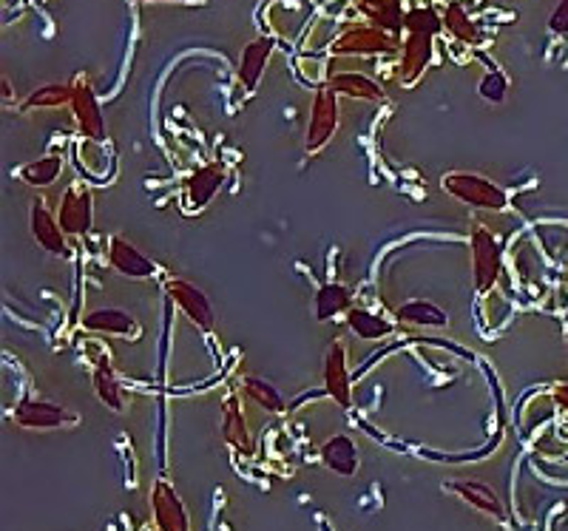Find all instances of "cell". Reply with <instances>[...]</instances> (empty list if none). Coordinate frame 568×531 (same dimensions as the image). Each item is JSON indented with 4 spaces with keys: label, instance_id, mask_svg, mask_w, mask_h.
I'll use <instances>...</instances> for the list:
<instances>
[{
    "label": "cell",
    "instance_id": "30",
    "mask_svg": "<svg viewBox=\"0 0 568 531\" xmlns=\"http://www.w3.org/2000/svg\"><path fill=\"white\" fill-rule=\"evenodd\" d=\"M506 91H509V77L503 74V71H486L483 74V80H480L478 86V94L483 100H489V103H503L506 100Z\"/></svg>",
    "mask_w": 568,
    "mask_h": 531
},
{
    "label": "cell",
    "instance_id": "7",
    "mask_svg": "<svg viewBox=\"0 0 568 531\" xmlns=\"http://www.w3.org/2000/svg\"><path fill=\"white\" fill-rule=\"evenodd\" d=\"M74 94H71V114H74V125L86 140L103 142L106 140V117L103 108L97 103V94L91 89L86 77H77L74 83Z\"/></svg>",
    "mask_w": 568,
    "mask_h": 531
},
{
    "label": "cell",
    "instance_id": "9",
    "mask_svg": "<svg viewBox=\"0 0 568 531\" xmlns=\"http://www.w3.org/2000/svg\"><path fill=\"white\" fill-rule=\"evenodd\" d=\"M12 421L20 429H60V426L77 424V415L63 404H54L46 398H23L18 407L12 409Z\"/></svg>",
    "mask_w": 568,
    "mask_h": 531
},
{
    "label": "cell",
    "instance_id": "4",
    "mask_svg": "<svg viewBox=\"0 0 568 531\" xmlns=\"http://www.w3.org/2000/svg\"><path fill=\"white\" fill-rule=\"evenodd\" d=\"M338 128V94L330 86H321L310 106V120H307V134H304V148L307 154H319L327 142L336 137Z\"/></svg>",
    "mask_w": 568,
    "mask_h": 531
},
{
    "label": "cell",
    "instance_id": "21",
    "mask_svg": "<svg viewBox=\"0 0 568 531\" xmlns=\"http://www.w3.org/2000/svg\"><path fill=\"white\" fill-rule=\"evenodd\" d=\"M222 438L231 443L236 452H245V455L253 452L248 421H245V412H242V404L236 395L225 398V407H222Z\"/></svg>",
    "mask_w": 568,
    "mask_h": 531
},
{
    "label": "cell",
    "instance_id": "32",
    "mask_svg": "<svg viewBox=\"0 0 568 531\" xmlns=\"http://www.w3.org/2000/svg\"><path fill=\"white\" fill-rule=\"evenodd\" d=\"M551 35H568V0H560L549 18Z\"/></svg>",
    "mask_w": 568,
    "mask_h": 531
},
{
    "label": "cell",
    "instance_id": "24",
    "mask_svg": "<svg viewBox=\"0 0 568 531\" xmlns=\"http://www.w3.org/2000/svg\"><path fill=\"white\" fill-rule=\"evenodd\" d=\"M313 304H316V319L330 321L353 307V293L338 282L321 284L319 290H316V301Z\"/></svg>",
    "mask_w": 568,
    "mask_h": 531
},
{
    "label": "cell",
    "instance_id": "15",
    "mask_svg": "<svg viewBox=\"0 0 568 531\" xmlns=\"http://www.w3.org/2000/svg\"><path fill=\"white\" fill-rule=\"evenodd\" d=\"M83 327L89 333H100V336H140V321L134 319L131 313L120 310V307H97V310H91V313L83 316Z\"/></svg>",
    "mask_w": 568,
    "mask_h": 531
},
{
    "label": "cell",
    "instance_id": "11",
    "mask_svg": "<svg viewBox=\"0 0 568 531\" xmlns=\"http://www.w3.org/2000/svg\"><path fill=\"white\" fill-rule=\"evenodd\" d=\"M91 353V387H94V395L100 398V404H106L108 409H114V412H123L125 409V392H123V384H120V378H117V372L111 367V358L108 353L103 350H94L89 347Z\"/></svg>",
    "mask_w": 568,
    "mask_h": 531
},
{
    "label": "cell",
    "instance_id": "8",
    "mask_svg": "<svg viewBox=\"0 0 568 531\" xmlns=\"http://www.w3.org/2000/svg\"><path fill=\"white\" fill-rule=\"evenodd\" d=\"M57 219L63 225V231L69 236H86L94 225V196L91 191L77 179L60 196L57 205Z\"/></svg>",
    "mask_w": 568,
    "mask_h": 531
},
{
    "label": "cell",
    "instance_id": "31",
    "mask_svg": "<svg viewBox=\"0 0 568 531\" xmlns=\"http://www.w3.org/2000/svg\"><path fill=\"white\" fill-rule=\"evenodd\" d=\"M404 29L409 32H429V35H438L444 29V18L435 15L432 9H412L407 18H404Z\"/></svg>",
    "mask_w": 568,
    "mask_h": 531
},
{
    "label": "cell",
    "instance_id": "14",
    "mask_svg": "<svg viewBox=\"0 0 568 531\" xmlns=\"http://www.w3.org/2000/svg\"><path fill=\"white\" fill-rule=\"evenodd\" d=\"M225 182H228V168H225L222 162H205V165H199L194 174L188 177V185H185L188 208L202 211L213 196L225 188Z\"/></svg>",
    "mask_w": 568,
    "mask_h": 531
},
{
    "label": "cell",
    "instance_id": "35",
    "mask_svg": "<svg viewBox=\"0 0 568 531\" xmlns=\"http://www.w3.org/2000/svg\"><path fill=\"white\" fill-rule=\"evenodd\" d=\"M566 347H568V330H566Z\"/></svg>",
    "mask_w": 568,
    "mask_h": 531
},
{
    "label": "cell",
    "instance_id": "13",
    "mask_svg": "<svg viewBox=\"0 0 568 531\" xmlns=\"http://www.w3.org/2000/svg\"><path fill=\"white\" fill-rule=\"evenodd\" d=\"M151 506H154V523L160 531H191L188 512L179 500L177 489L168 480H157L151 492Z\"/></svg>",
    "mask_w": 568,
    "mask_h": 531
},
{
    "label": "cell",
    "instance_id": "27",
    "mask_svg": "<svg viewBox=\"0 0 568 531\" xmlns=\"http://www.w3.org/2000/svg\"><path fill=\"white\" fill-rule=\"evenodd\" d=\"M242 395L253 401L256 407H262L265 412H284V398L282 392L276 390L270 381L265 378H256V375H248L242 381Z\"/></svg>",
    "mask_w": 568,
    "mask_h": 531
},
{
    "label": "cell",
    "instance_id": "20",
    "mask_svg": "<svg viewBox=\"0 0 568 531\" xmlns=\"http://www.w3.org/2000/svg\"><path fill=\"white\" fill-rule=\"evenodd\" d=\"M449 492H455V495L466 500L472 509H478L483 514H492L497 520H503L506 514H503V503H500V497L492 486H486V483H480V480H452L449 483Z\"/></svg>",
    "mask_w": 568,
    "mask_h": 531
},
{
    "label": "cell",
    "instance_id": "26",
    "mask_svg": "<svg viewBox=\"0 0 568 531\" xmlns=\"http://www.w3.org/2000/svg\"><path fill=\"white\" fill-rule=\"evenodd\" d=\"M355 3L373 20V26H381L387 32H398L404 26L407 15H401V0H355Z\"/></svg>",
    "mask_w": 568,
    "mask_h": 531
},
{
    "label": "cell",
    "instance_id": "16",
    "mask_svg": "<svg viewBox=\"0 0 568 531\" xmlns=\"http://www.w3.org/2000/svg\"><path fill=\"white\" fill-rule=\"evenodd\" d=\"M273 49H276V40H273V37H256V40H250L248 46L242 49V60H239V69H236L242 89L253 91L259 86L267 63H270V57H273Z\"/></svg>",
    "mask_w": 568,
    "mask_h": 531
},
{
    "label": "cell",
    "instance_id": "33",
    "mask_svg": "<svg viewBox=\"0 0 568 531\" xmlns=\"http://www.w3.org/2000/svg\"><path fill=\"white\" fill-rule=\"evenodd\" d=\"M551 401L557 404L560 409H566L568 412V384H554V390H551Z\"/></svg>",
    "mask_w": 568,
    "mask_h": 531
},
{
    "label": "cell",
    "instance_id": "28",
    "mask_svg": "<svg viewBox=\"0 0 568 531\" xmlns=\"http://www.w3.org/2000/svg\"><path fill=\"white\" fill-rule=\"evenodd\" d=\"M71 94H74V86H71V83H46V86H40V89L32 91V94L23 100V111L71 106Z\"/></svg>",
    "mask_w": 568,
    "mask_h": 531
},
{
    "label": "cell",
    "instance_id": "10",
    "mask_svg": "<svg viewBox=\"0 0 568 531\" xmlns=\"http://www.w3.org/2000/svg\"><path fill=\"white\" fill-rule=\"evenodd\" d=\"M333 54H387L395 52V40L381 26H353L336 37Z\"/></svg>",
    "mask_w": 568,
    "mask_h": 531
},
{
    "label": "cell",
    "instance_id": "3",
    "mask_svg": "<svg viewBox=\"0 0 568 531\" xmlns=\"http://www.w3.org/2000/svg\"><path fill=\"white\" fill-rule=\"evenodd\" d=\"M165 296L177 304L179 313L191 321L196 330L213 333V327H216V310H213L211 299L205 296L202 287H196V284L188 282V279H177V276H174V279L165 282Z\"/></svg>",
    "mask_w": 568,
    "mask_h": 531
},
{
    "label": "cell",
    "instance_id": "12",
    "mask_svg": "<svg viewBox=\"0 0 568 531\" xmlns=\"http://www.w3.org/2000/svg\"><path fill=\"white\" fill-rule=\"evenodd\" d=\"M108 265L125 279H151V276H157V265L120 233L111 236V242H108Z\"/></svg>",
    "mask_w": 568,
    "mask_h": 531
},
{
    "label": "cell",
    "instance_id": "34",
    "mask_svg": "<svg viewBox=\"0 0 568 531\" xmlns=\"http://www.w3.org/2000/svg\"><path fill=\"white\" fill-rule=\"evenodd\" d=\"M137 3H185V0H137Z\"/></svg>",
    "mask_w": 568,
    "mask_h": 531
},
{
    "label": "cell",
    "instance_id": "1",
    "mask_svg": "<svg viewBox=\"0 0 568 531\" xmlns=\"http://www.w3.org/2000/svg\"><path fill=\"white\" fill-rule=\"evenodd\" d=\"M441 188L461 205L478 208V211L497 213L509 208V194L495 179L475 174V171H449L441 177Z\"/></svg>",
    "mask_w": 568,
    "mask_h": 531
},
{
    "label": "cell",
    "instance_id": "29",
    "mask_svg": "<svg viewBox=\"0 0 568 531\" xmlns=\"http://www.w3.org/2000/svg\"><path fill=\"white\" fill-rule=\"evenodd\" d=\"M444 29L452 37L463 40V43H480L478 26H475L472 18L466 15V9H463L461 3H452V6L444 12Z\"/></svg>",
    "mask_w": 568,
    "mask_h": 531
},
{
    "label": "cell",
    "instance_id": "25",
    "mask_svg": "<svg viewBox=\"0 0 568 531\" xmlns=\"http://www.w3.org/2000/svg\"><path fill=\"white\" fill-rule=\"evenodd\" d=\"M60 174H63V157L60 154H46L40 160L26 162L18 171L20 182H26L29 188H37V191L54 185L60 179Z\"/></svg>",
    "mask_w": 568,
    "mask_h": 531
},
{
    "label": "cell",
    "instance_id": "17",
    "mask_svg": "<svg viewBox=\"0 0 568 531\" xmlns=\"http://www.w3.org/2000/svg\"><path fill=\"white\" fill-rule=\"evenodd\" d=\"M321 463L330 469V472H336L341 478H353L355 472H358V443L350 438V435H333V438H327V441L321 443Z\"/></svg>",
    "mask_w": 568,
    "mask_h": 531
},
{
    "label": "cell",
    "instance_id": "19",
    "mask_svg": "<svg viewBox=\"0 0 568 531\" xmlns=\"http://www.w3.org/2000/svg\"><path fill=\"white\" fill-rule=\"evenodd\" d=\"M432 37L435 35H429V32H409L407 43H404V57H401V77H404L407 86H412L429 66Z\"/></svg>",
    "mask_w": 568,
    "mask_h": 531
},
{
    "label": "cell",
    "instance_id": "18",
    "mask_svg": "<svg viewBox=\"0 0 568 531\" xmlns=\"http://www.w3.org/2000/svg\"><path fill=\"white\" fill-rule=\"evenodd\" d=\"M327 86L336 91L338 97H353V100H367V103H381L387 97L373 77L358 74V71H338L330 77Z\"/></svg>",
    "mask_w": 568,
    "mask_h": 531
},
{
    "label": "cell",
    "instance_id": "23",
    "mask_svg": "<svg viewBox=\"0 0 568 531\" xmlns=\"http://www.w3.org/2000/svg\"><path fill=\"white\" fill-rule=\"evenodd\" d=\"M344 321L353 330V336L361 338V341H381L392 333V321L384 319L381 313L367 310V307H350L344 313Z\"/></svg>",
    "mask_w": 568,
    "mask_h": 531
},
{
    "label": "cell",
    "instance_id": "22",
    "mask_svg": "<svg viewBox=\"0 0 568 531\" xmlns=\"http://www.w3.org/2000/svg\"><path fill=\"white\" fill-rule=\"evenodd\" d=\"M395 316L401 324H409V327H446L449 324V313H446L441 304L429 299H409L404 301Z\"/></svg>",
    "mask_w": 568,
    "mask_h": 531
},
{
    "label": "cell",
    "instance_id": "5",
    "mask_svg": "<svg viewBox=\"0 0 568 531\" xmlns=\"http://www.w3.org/2000/svg\"><path fill=\"white\" fill-rule=\"evenodd\" d=\"M347 344L344 338H333L327 353H324V392L336 401L338 407H350L353 404V381H350V361H347Z\"/></svg>",
    "mask_w": 568,
    "mask_h": 531
},
{
    "label": "cell",
    "instance_id": "2",
    "mask_svg": "<svg viewBox=\"0 0 568 531\" xmlns=\"http://www.w3.org/2000/svg\"><path fill=\"white\" fill-rule=\"evenodd\" d=\"M469 250H472V279L478 293H489L503 273V245L495 233L486 225H472L469 236Z\"/></svg>",
    "mask_w": 568,
    "mask_h": 531
},
{
    "label": "cell",
    "instance_id": "6",
    "mask_svg": "<svg viewBox=\"0 0 568 531\" xmlns=\"http://www.w3.org/2000/svg\"><path fill=\"white\" fill-rule=\"evenodd\" d=\"M29 233H32V239H35L37 245L46 250V253H52V256L66 259L71 253L69 233L63 231L57 213L40 196H35L32 205H29Z\"/></svg>",
    "mask_w": 568,
    "mask_h": 531
}]
</instances>
